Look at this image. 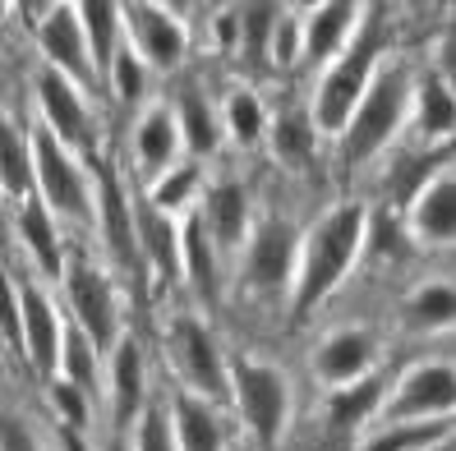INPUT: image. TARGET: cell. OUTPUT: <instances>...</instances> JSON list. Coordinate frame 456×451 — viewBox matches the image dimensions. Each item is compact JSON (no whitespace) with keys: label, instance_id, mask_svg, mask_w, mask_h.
Wrapping results in <instances>:
<instances>
[{"label":"cell","instance_id":"cell-26","mask_svg":"<svg viewBox=\"0 0 456 451\" xmlns=\"http://www.w3.org/2000/svg\"><path fill=\"white\" fill-rule=\"evenodd\" d=\"M171 116H175V129H180V148L190 162H208V157L222 152V120H217V101H212L203 88H180L175 101H171Z\"/></svg>","mask_w":456,"mask_h":451},{"label":"cell","instance_id":"cell-19","mask_svg":"<svg viewBox=\"0 0 456 451\" xmlns=\"http://www.w3.org/2000/svg\"><path fill=\"white\" fill-rule=\"evenodd\" d=\"M194 217H199L203 235L212 240V249H217L222 258H235L240 249H245L258 212H254V194L240 180H208Z\"/></svg>","mask_w":456,"mask_h":451},{"label":"cell","instance_id":"cell-2","mask_svg":"<svg viewBox=\"0 0 456 451\" xmlns=\"http://www.w3.org/2000/svg\"><path fill=\"white\" fill-rule=\"evenodd\" d=\"M411 84H415V69L401 60V56H383V60H379V69H373L360 106L351 111V120H346L341 139H337L351 166L379 162V157H383L387 148H396V139L406 134Z\"/></svg>","mask_w":456,"mask_h":451},{"label":"cell","instance_id":"cell-9","mask_svg":"<svg viewBox=\"0 0 456 451\" xmlns=\"http://www.w3.org/2000/svg\"><path fill=\"white\" fill-rule=\"evenodd\" d=\"M120 42L125 51H134L152 78H167L175 74L184 60H190V19L175 5H162V0H125L120 5Z\"/></svg>","mask_w":456,"mask_h":451},{"label":"cell","instance_id":"cell-24","mask_svg":"<svg viewBox=\"0 0 456 451\" xmlns=\"http://www.w3.org/2000/svg\"><path fill=\"white\" fill-rule=\"evenodd\" d=\"M162 410L175 451H226V410L217 401H203V396L175 387Z\"/></svg>","mask_w":456,"mask_h":451},{"label":"cell","instance_id":"cell-5","mask_svg":"<svg viewBox=\"0 0 456 451\" xmlns=\"http://www.w3.org/2000/svg\"><path fill=\"white\" fill-rule=\"evenodd\" d=\"M33 198L56 217L65 230H93V207H97V171L88 157L69 152L51 134L33 129Z\"/></svg>","mask_w":456,"mask_h":451},{"label":"cell","instance_id":"cell-3","mask_svg":"<svg viewBox=\"0 0 456 451\" xmlns=\"http://www.w3.org/2000/svg\"><path fill=\"white\" fill-rule=\"evenodd\" d=\"M226 406L235 410L240 429L254 438V447L273 451L286 442L295 419V383L277 359L263 355H231L226 374Z\"/></svg>","mask_w":456,"mask_h":451},{"label":"cell","instance_id":"cell-17","mask_svg":"<svg viewBox=\"0 0 456 451\" xmlns=\"http://www.w3.org/2000/svg\"><path fill=\"white\" fill-rule=\"evenodd\" d=\"M93 235L106 254L111 268L106 272H134L139 268V245H134V194L125 189V180L102 166L97 171V207H93Z\"/></svg>","mask_w":456,"mask_h":451},{"label":"cell","instance_id":"cell-23","mask_svg":"<svg viewBox=\"0 0 456 451\" xmlns=\"http://www.w3.org/2000/svg\"><path fill=\"white\" fill-rule=\"evenodd\" d=\"M180 286L190 290L203 309H212L226 290V258L212 249V240L203 235L194 212L180 217Z\"/></svg>","mask_w":456,"mask_h":451},{"label":"cell","instance_id":"cell-27","mask_svg":"<svg viewBox=\"0 0 456 451\" xmlns=\"http://www.w3.org/2000/svg\"><path fill=\"white\" fill-rule=\"evenodd\" d=\"M456 323V286L452 277H424L401 300V327L415 336H447Z\"/></svg>","mask_w":456,"mask_h":451},{"label":"cell","instance_id":"cell-29","mask_svg":"<svg viewBox=\"0 0 456 451\" xmlns=\"http://www.w3.org/2000/svg\"><path fill=\"white\" fill-rule=\"evenodd\" d=\"M33 198V129L0 111V203Z\"/></svg>","mask_w":456,"mask_h":451},{"label":"cell","instance_id":"cell-7","mask_svg":"<svg viewBox=\"0 0 456 451\" xmlns=\"http://www.w3.org/2000/svg\"><path fill=\"white\" fill-rule=\"evenodd\" d=\"M456 410V364L452 355H419L387 383L373 423H443Z\"/></svg>","mask_w":456,"mask_h":451},{"label":"cell","instance_id":"cell-16","mask_svg":"<svg viewBox=\"0 0 456 451\" xmlns=\"http://www.w3.org/2000/svg\"><path fill=\"white\" fill-rule=\"evenodd\" d=\"M373 5H355V0H323V5H300V65L305 69H323L332 65L346 46H351L364 23H369ZM295 65V69H300Z\"/></svg>","mask_w":456,"mask_h":451},{"label":"cell","instance_id":"cell-1","mask_svg":"<svg viewBox=\"0 0 456 451\" xmlns=\"http://www.w3.org/2000/svg\"><path fill=\"white\" fill-rule=\"evenodd\" d=\"M373 235V212L360 198H341L323 207L318 217L300 230V249H295V277H290V313L309 318L314 309H323L346 277L355 272V262L369 249Z\"/></svg>","mask_w":456,"mask_h":451},{"label":"cell","instance_id":"cell-31","mask_svg":"<svg viewBox=\"0 0 456 451\" xmlns=\"http://www.w3.org/2000/svg\"><path fill=\"white\" fill-rule=\"evenodd\" d=\"M383 391H387V378H364V383H351L341 391H328L323 396V415L332 429L341 433H364L373 429V419H379V406H383Z\"/></svg>","mask_w":456,"mask_h":451},{"label":"cell","instance_id":"cell-37","mask_svg":"<svg viewBox=\"0 0 456 451\" xmlns=\"http://www.w3.org/2000/svg\"><path fill=\"white\" fill-rule=\"evenodd\" d=\"M452 438V419L443 423H373L360 451H428Z\"/></svg>","mask_w":456,"mask_h":451},{"label":"cell","instance_id":"cell-36","mask_svg":"<svg viewBox=\"0 0 456 451\" xmlns=\"http://www.w3.org/2000/svg\"><path fill=\"white\" fill-rule=\"evenodd\" d=\"M102 88L111 93L125 111H139V106L152 101V69L134 56V51H116V60L106 65V78H102Z\"/></svg>","mask_w":456,"mask_h":451},{"label":"cell","instance_id":"cell-4","mask_svg":"<svg viewBox=\"0 0 456 451\" xmlns=\"http://www.w3.org/2000/svg\"><path fill=\"white\" fill-rule=\"evenodd\" d=\"M383 56H387V51H383L379 33H373V14H369L364 33L346 46L332 65H323V69L314 74L305 116H309V125H314L318 143H323V139H341L346 120H351V111L360 106V97H364L369 78H373V69H379Z\"/></svg>","mask_w":456,"mask_h":451},{"label":"cell","instance_id":"cell-38","mask_svg":"<svg viewBox=\"0 0 456 451\" xmlns=\"http://www.w3.org/2000/svg\"><path fill=\"white\" fill-rule=\"evenodd\" d=\"M46 387V410L56 415V423L65 433H88V423H93V396L88 391H78V387H69V383H61V378H46L42 383Z\"/></svg>","mask_w":456,"mask_h":451},{"label":"cell","instance_id":"cell-33","mask_svg":"<svg viewBox=\"0 0 456 451\" xmlns=\"http://www.w3.org/2000/svg\"><path fill=\"white\" fill-rule=\"evenodd\" d=\"M263 148L277 157V166L300 171L309 157H314V148H318V134H314V125H309V116H305V106H300V111H281V116L267 120Z\"/></svg>","mask_w":456,"mask_h":451},{"label":"cell","instance_id":"cell-13","mask_svg":"<svg viewBox=\"0 0 456 451\" xmlns=\"http://www.w3.org/2000/svg\"><path fill=\"white\" fill-rule=\"evenodd\" d=\"M19 290V355L33 374L46 383L56 378V359H61V336H65V309L42 277H14Z\"/></svg>","mask_w":456,"mask_h":451},{"label":"cell","instance_id":"cell-42","mask_svg":"<svg viewBox=\"0 0 456 451\" xmlns=\"http://www.w3.org/2000/svg\"><path fill=\"white\" fill-rule=\"evenodd\" d=\"M0 451H46V442L19 415H5L0 419Z\"/></svg>","mask_w":456,"mask_h":451},{"label":"cell","instance_id":"cell-43","mask_svg":"<svg viewBox=\"0 0 456 451\" xmlns=\"http://www.w3.org/2000/svg\"><path fill=\"white\" fill-rule=\"evenodd\" d=\"M97 451H129V438H125V433H111V438H106Z\"/></svg>","mask_w":456,"mask_h":451},{"label":"cell","instance_id":"cell-22","mask_svg":"<svg viewBox=\"0 0 456 451\" xmlns=\"http://www.w3.org/2000/svg\"><path fill=\"white\" fill-rule=\"evenodd\" d=\"M452 129H456V93H452V74L428 65L415 74L411 84V116H406V134H415L424 148H452Z\"/></svg>","mask_w":456,"mask_h":451},{"label":"cell","instance_id":"cell-34","mask_svg":"<svg viewBox=\"0 0 456 451\" xmlns=\"http://www.w3.org/2000/svg\"><path fill=\"white\" fill-rule=\"evenodd\" d=\"M277 19H281V5H235V46L231 56L249 60V65H267V46H273V33H277Z\"/></svg>","mask_w":456,"mask_h":451},{"label":"cell","instance_id":"cell-6","mask_svg":"<svg viewBox=\"0 0 456 451\" xmlns=\"http://www.w3.org/2000/svg\"><path fill=\"white\" fill-rule=\"evenodd\" d=\"M61 290H65V318L84 332V341L102 355L116 350V341L125 336V318H120V295H116V281L111 272L93 262L88 254H69L65 258V272H61Z\"/></svg>","mask_w":456,"mask_h":451},{"label":"cell","instance_id":"cell-35","mask_svg":"<svg viewBox=\"0 0 456 451\" xmlns=\"http://www.w3.org/2000/svg\"><path fill=\"white\" fill-rule=\"evenodd\" d=\"M56 378L78 387V391H88L93 401H97V391H102V355L84 341V332H78L69 318H65V336H61V359H56Z\"/></svg>","mask_w":456,"mask_h":451},{"label":"cell","instance_id":"cell-18","mask_svg":"<svg viewBox=\"0 0 456 451\" xmlns=\"http://www.w3.org/2000/svg\"><path fill=\"white\" fill-rule=\"evenodd\" d=\"M102 396H106V410H111L116 433H129V423L143 415V406L152 401L148 391V350L143 341L125 332L116 341V350L106 355L102 364Z\"/></svg>","mask_w":456,"mask_h":451},{"label":"cell","instance_id":"cell-15","mask_svg":"<svg viewBox=\"0 0 456 451\" xmlns=\"http://www.w3.org/2000/svg\"><path fill=\"white\" fill-rule=\"evenodd\" d=\"M33 42H37V65L65 74L69 84L97 93V74L93 56L84 42V23H78V5L61 0V5H42V19L33 23Z\"/></svg>","mask_w":456,"mask_h":451},{"label":"cell","instance_id":"cell-20","mask_svg":"<svg viewBox=\"0 0 456 451\" xmlns=\"http://www.w3.org/2000/svg\"><path fill=\"white\" fill-rule=\"evenodd\" d=\"M180 157H184V148H180V129H175V116H171V101L152 97L148 106L134 111V125H129V171L148 184L167 166H175Z\"/></svg>","mask_w":456,"mask_h":451},{"label":"cell","instance_id":"cell-21","mask_svg":"<svg viewBox=\"0 0 456 451\" xmlns=\"http://www.w3.org/2000/svg\"><path fill=\"white\" fill-rule=\"evenodd\" d=\"M10 226H14V240L28 258L33 277L42 281H61L65 272V258H69V245H65V226L51 217V212L37 203V198H23L10 207Z\"/></svg>","mask_w":456,"mask_h":451},{"label":"cell","instance_id":"cell-25","mask_svg":"<svg viewBox=\"0 0 456 451\" xmlns=\"http://www.w3.org/2000/svg\"><path fill=\"white\" fill-rule=\"evenodd\" d=\"M134 245H139V268L162 286H180V221L152 212L134 194Z\"/></svg>","mask_w":456,"mask_h":451},{"label":"cell","instance_id":"cell-39","mask_svg":"<svg viewBox=\"0 0 456 451\" xmlns=\"http://www.w3.org/2000/svg\"><path fill=\"white\" fill-rule=\"evenodd\" d=\"M129 451H175V442H171V423H167V410L157 406V401H148L143 406V415L129 423Z\"/></svg>","mask_w":456,"mask_h":451},{"label":"cell","instance_id":"cell-40","mask_svg":"<svg viewBox=\"0 0 456 451\" xmlns=\"http://www.w3.org/2000/svg\"><path fill=\"white\" fill-rule=\"evenodd\" d=\"M267 65L273 69H295L300 65V5H281L273 46H267Z\"/></svg>","mask_w":456,"mask_h":451},{"label":"cell","instance_id":"cell-8","mask_svg":"<svg viewBox=\"0 0 456 451\" xmlns=\"http://www.w3.org/2000/svg\"><path fill=\"white\" fill-rule=\"evenodd\" d=\"M167 364H171L180 391H194L203 401L226 406L231 355L222 346V336L203 323V313H175L167 323Z\"/></svg>","mask_w":456,"mask_h":451},{"label":"cell","instance_id":"cell-30","mask_svg":"<svg viewBox=\"0 0 456 451\" xmlns=\"http://www.w3.org/2000/svg\"><path fill=\"white\" fill-rule=\"evenodd\" d=\"M203 184H208V171L199 166V162H190V157H180L175 166H167L157 180H148L143 184V203L152 207V212H162V217H184V212H194L199 207V198H203Z\"/></svg>","mask_w":456,"mask_h":451},{"label":"cell","instance_id":"cell-28","mask_svg":"<svg viewBox=\"0 0 456 451\" xmlns=\"http://www.w3.org/2000/svg\"><path fill=\"white\" fill-rule=\"evenodd\" d=\"M217 120H222V143H235L240 152H254L267 139V120H273V111L263 106L254 84H235L217 101Z\"/></svg>","mask_w":456,"mask_h":451},{"label":"cell","instance_id":"cell-10","mask_svg":"<svg viewBox=\"0 0 456 451\" xmlns=\"http://www.w3.org/2000/svg\"><path fill=\"white\" fill-rule=\"evenodd\" d=\"M295 249H300V226L286 217H258L245 249L235 254L240 286L254 300H286L295 277Z\"/></svg>","mask_w":456,"mask_h":451},{"label":"cell","instance_id":"cell-32","mask_svg":"<svg viewBox=\"0 0 456 451\" xmlns=\"http://www.w3.org/2000/svg\"><path fill=\"white\" fill-rule=\"evenodd\" d=\"M78 5V23H84V42H88V56H93V74H97V88L106 78V65L116 60L120 42V0H74Z\"/></svg>","mask_w":456,"mask_h":451},{"label":"cell","instance_id":"cell-14","mask_svg":"<svg viewBox=\"0 0 456 451\" xmlns=\"http://www.w3.org/2000/svg\"><path fill=\"white\" fill-rule=\"evenodd\" d=\"M406 240L415 249H452L456 240V171H452V152L438 157V166H428L424 180L415 184V194L401 212Z\"/></svg>","mask_w":456,"mask_h":451},{"label":"cell","instance_id":"cell-12","mask_svg":"<svg viewBox=\"0 0 456 451\" xmlns=\"http://www.w3.org/2000/svg\"><path fill=\"white\" fill-rule=\"evenodd\" d=\"M379 359H383V341L369 323H341L328 327L323 336L314 341L309 350V378L328 391H341L351 383H364L379 374Z\"/></svg>","mask_w":456,"mask_h":451},{"label":"cell","instance_id":"cell-41","mask_svg":"<svg viewBox=\"0 0 456 451\" xmlns=\"http://www.w3.org/2000/svg\"><path fill=\"white\" fill-rule=\"evenodd\" d=\"M0 341H10L19 350V290L5 268H0Z\"/></svg>","mask_w":456,"mask_h":451},{"label":"cell","instance_id":"cell-44","mask_svg":"<svg viewBox=\"0 0 456 451\" xmlns=\"http://www.w3.org/2000/svg\"><path fill=\"white\" fill-rule=\"evenodd\" d=\"M0 207H5V203H0Z\"/></svg>","mask_w":456,"mask_h":451},{"label":"cell","instance_id":"cell-11","mask_svg":"<svg viewBox=\"0 0 456 451\" xmlns=\"http://www.w3.org/2000/svg\"><path fill=\"white\" fill-rule=\"evenodd\" d=\"M33 101H37V129L65 143L78 157L97 152V111H93V93L69 84L56 69H33Z\"/></svg>","mask_w":456,"mask_h":451}]
</instances>
